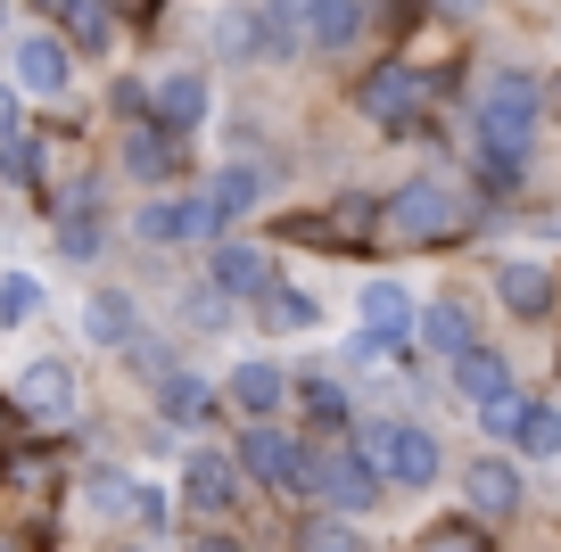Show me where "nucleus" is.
<instances>
[{"label":"nucleus","instance_id":"1","mask_svg":"<svg viewBox=\"0 0 561 552\" xmlns=\"http://www.w3.org/2000/svg\"><path fill=\"white\" fill-rule=\"evenodd\" d=\"M479 215H488V198H479L471 182H455V173H413V182H397V191L380 198V248H446V240H462V231H479Z\"/></svg>","mask_w":561,"mask_h":552},{"label":"nucleus","instance_id":"2","mask_svg":"<svg viewBox=\"0 0 561 552\" xmlns=\"http://www.w3.org/2000/svg\"><path fill=\"white\" fill-rule=\"evenodd\" d=\"M537 124H545V74H528V67H495L488 83L471 91V133L488 140V149L528 157Z\"/></svg>","mask_w":561,"mask_h":552},{"label":"nucleus","instance_id":"3","mask_svg":"<svg viewBox=\"0 0 561 552\" xmlns=\"http://www.w3.org/2000/svg\"><path fill=\"white\" fill-rule=\"evenodd\" d=\"M306 486H314V503H331V511H347V519L380 511V495H388L380 462H371L355 437H322V446H306Z\"/></svg>","mask_w":561,"mask_h":552},{"label":"nucleus","instance_id":"4","mask_svg":"<svg viewBox=\"0 0 561 552\" xmlns=\"http://www.w3.org/2000/svg\"><path fill=\"white\" fill-rule=\"evenodd\" d=\"M355 107H364L380 133H430V107H438V74H421L413 58H380V67L355 83Z\"/></svg>","mask_w":561,"mask_h":552},{"label":"nucleus","instance_id":"5","mask_svg":"<svg viewBox=\"0 0 561 552\" xmlns=\"http://www.w3.org/2000/svg\"><path fill=\"white\" fill-rule=\"evenodd\" d=\"M347 437L380 462L388 486H438V470H446V446L421 429V421H355Z\"/></svg>","mask_w":561,"mask_h":552},{"label":"nucleus","instance_id":"6","mask_svg":"<svg viewBox=\"0 0 561 552\" xmlns=\"http://www.w3.org/2000/svg\"><path fill=\"white\" fill-rule=\"evenodd\" d=\"M240 479L273 486V495H314L306 486V437L298 429H280V421H240Z\"/></svg>","mask_w":561,"mask_h":552},{"label":"nucleus","instance_id":"7","mask_svg":"<svg viewBox=\"0 0 561 552\" xmlns=\"http://www.w3.org/2000/svg\"><path fill=\"white\" fill-rule=\"evenodd\" d=\"M133 240L140 248H198L224 240V215L207 207V191H158L149 207H133Z\"/></svg>","mask_w":561,"mask_h":552},{"label":"nucleus","instance_id":"8","mask_svg":"<svg viewBox=\"0 0 561 552\" xmlns=\"http://www.w3.org/2000/svg\"><path fill=\"white\" fill-rule=\"evenodd\" d=\"M280 240L298 248H380V198H331L314 215H280Z\"/></svg>","mask_w":561,"mask_h":552},{"label":"nucleus","instance_id":"9","mask_svg":"<svg viewBox=\"0 0 561 552\" xmlns=\"http://www.w3.org/2000/svg\"><path fill=\"white\" fill-rule=\"evenodd\" d=\"M9 404H18V421H34V429H58V421H75V404H83V380H75V363L42 355V363L18 371Z\"/></svg>","mask_w":561,"mask_h":552},{"label":"nucleus","instance_id":"10","mask_svg":"<svg viewBox=\"0 0 561 552\" xmlns=\"http://www.w3.org/2000/svg\"><path fill=\"white\" fill-rule=\"evenodd\" d=\"M116 165L133 173L140 191H165V182H182V165H191V133H174V124H158V116H140L133 133H124Z\"/></svg>","mask_w":561,"mask_h":552},{"label":"nucleus","instance_id":"11","mask_svg":"<svg viewBox=\"0 0 561 552\" xmlns=\"http://www.w3.org/2000/svg\"><path fill=\"white\" fill-rule=\"evenodd\" d=\"M240 453H224V446H191L182 453V511H198V519H231V503H240Z\"/></svg>","mask_w":561,"mask_h":552},{"label":"nucleus","instance_id":"12","mask_svg":"<svg viewBox=\"0 0 561 552\" xmlns=\"http://www.w3.org/2000/svg\"><path fill=\"white\" fill-rule=\"evenodd\" d=\"M280 404H289V371H280L273 355H248L224 371V413L240 421H280Z\"/></svg>","mask_w":561,"mask_h":552},{"label":"nucleus","instance_id":"13","mask_svg":"<svg viewBox=\"0 0 561 552\" xmlns=\"http://www.w3.org/2000/svg\"><path fill=\"white\" fill-rule=\"evenodd\" d=\"M462 503H471V511L488 519V528H495V519H512V511H520V503H528L520 453H479V462L462 470Z\"/></svg>","mask_w":561,"mask_h":552},{"label":"nucleus","instance_id":"14","mask_svg":"<svg viewBox=\"0 0 561 552\" xmlns=\"http://www.w3.org/2000/svg\"><path fill=\"white\" fill-rule=\"evenodd\" d=\"M207 280L231 297V306H256L264 289H273V248H256V240H215V256H207Z\"/></svg>","mask_w":561,"mask_h":552},{"label":"nucleus","instance_id":"15","mask_svg":"<svg viewBox=\"0 0 561 552\" xmlns=\"http://www.w3.org/2000/svg\"><path fill=\"white\" fill-rule=\"evenodd\" d=\"M149 116L174 124V133H198V124L215 116V83L198 67H165L158 83H149Z\"/></svg>","mask_w":561,"mask_h":552},{"label":"nucleus","instance_id":"16","mask_svg":"<svg viewBox=\"0 0 561 552\" xmlns=\"http://www.w3.org/2000/svg\"><path fill=\"white\" fill-rule=\"evenodd\" d=\"M67 83H75V42L67 34H18V91L58 100Z\"/></svg>","mask_w":561,"mask_h":552},{"label":"nucleus","instance_id":"17","mask_svg":"<svg viewBox=\"0 0 561 552\" xmlns=\"http://www.w3.org/2000/svg\"><path fill=\"white\" fill-rule=\"evenodd\" d=\"M413 346H421V355H438V363H455L462 346H479V313H471V297H455V289H446L438 306H421Z\"/></svg>","mask_w":561,"mask_h":552},{"label":"nucleus","instance_id":"18","mask_svg":"<svg viewBox=\"0 0 561 552\" xmlns=\"http://www.w3.org/2000/svg\"><path fill=\"white\" fill-rule=\"evenodd\" d=\"M495 306H504L512 322H545V313H553V273H545L537 256H504L495 264Z\"/></svg>","mask_w":561,"mask_h":552},{"label":"nucleus","instance_id":"19","mask_svg":"<svg viewBox=\"0 0 561 552\" xmlns=\"http://www.w3.org/2000/svg\"><path fill=\"white\" fill-rule=\"evenodd\" d=\"M371 34V0H306V50L339 58Z\"/></svg>","mask_w":561,"mask_h":552},{"label":"nucleus","instance_id":"20","mask_svg":"<svg viewBox=\"0 0 561 552\" xmlns=\"http://www.w3.org/2000/svg\"><path fill=\"white\" fill-rule=\"evenodd\" d=\"M224 413V388L198 380V371H165L158 380V421L165 429H207V421Z\"/></svg>","mask_w":561,"mask_h":552},{"label":"nucleus","instance_id":"21","mask_svg":"<svg viewBox=\"0 0 561 552\" xmlns=\"http://www.w3.org/2000/svg\"><path fill=\"white\" fill-rule=\"evenodd\" d=\"M289 396L306 404L314 437H347V429H355V396H347V380H331V371H298V380H289Z\"/></svg>","mask_w":561,"mask_h":552},{"label":"nucleus","instance_id":"22","mask_svg":"<svg viewBox=\"0 0 561 552\" xmlns=\"http://www.w3.org/2000/svg\"><path fill=\"white\" fill-rule=\"evenodd\" d=\"M83 338L107 346V355H124V346L140 338V306H133L124 289H91V297H83Z\"/></svg>","mask_w":561,"mask_h":552},{"label":"nucleus","instance_id":"23","mask_svg":"<svg viewBox=\"0 0 561 552\" xmlns=\"http://www.w3.org/2000/svg\"><path fill=\"white\" fill-rule=\"evenodd\" d=\"M446 388H455L462 404L495 396V388H512V355H504V346H488V338H479V346H462V355L446 363Z\"/></svg>","mask_w":561,"mask_h":552},{"label":"nucleus","instance_id":"24","mask_svg":"<svg viewBox=\"0 0 561 552\" xmlns=\"http://www.w3.org/2000/svg\"><path fill=\"white\" fill-rule=\"evenodd\" d=\"M198 191H207V207L224 215V231L240 223L248 207H264V165H248V157H231V165H215L207 182H198Z\"/></svg>","mask_w":561,"mask_h":552},{"label":"nucleus","instance_id":"25","mask_svg":"<svg viewBox=\"0 0 561 552\" xmlns=\"http://www.w3.org/2000/svg\"><path fill=\"white\" fill-rule=\"evenodd\" d=\"M355 313H364V330H380L388 346H413V322H421V313H413V297H404V289H397L388 273H380V280H364Z\"/></svg>","mask_w":561,"mask_h":552},{"label":"nucleus","instance_id":"26","mask_svg":"<svg viewBox=\"0 0 561 552\" xmlns=\"http://www.w3.org/2000/svg\"><path fill=\"white\" fill-rule=\"evenodd\" d=\"M0 182H18V191H50V157H42V133H0Z\"/></svg>","mask_w":561,"mask_h":552},{"label":"nucleus","instance_id":"27","mask_svg":"<svg viewBox=\"0 0 561 552\" xmlns=\"http://www.w3.org/2000/svg\"><path fill=\"white\" fill-rule=\"evenodd\" d=\"M512 453H520V462H561V404L528 396L520 429H512Z\"/></svg>","mask_w":561,"mask_h":552},{"label":"nucleus","instance_id":"28","mask_svg":"<svg viewBox=\"0 0 561 552\" xmlns=\"http://www.w3.org/2000/svg\"><path fill=\"white\" fill-rule=\"evenodd\" d=\"M256 313H264V330H314L322 322V297L298 289V280H273V289L256 297Z\"/></svg>","mask_w":561,"mask_h":552},{"label":"nucleus","instance_id":"29","mask_svg":"<svg viewBox=\"0 0 561 552\" xmlns=\"http://www.w3.org/2000/svg\"><path fill=\"white\" fill-rule=\"evenodd\" d=\"M58 34H67L75 50H91V58L116 50V0H75L67 18H58Z\"/></svg>","mask_w":561,"mask_h":552},{"label":"nucleus","instance_id":"30","mask_svg":"<svg viewBox=\"0 0 561 552\" xmlns=\"http://www.w3.org/2000/svg\"><path fill=\"white\" fill-rule=\"evenodd\" d=\"M413 552H495V536H488L479 511H455V519H430V528L413 536Z\"/></svg>","mask_w":561,"mask_h":552},{"label":"nucleus","instance_id":"31","mask_svg":"<svg viewBox=\"0 0 561 552\" xmlns=\"http://www.w3.org/2000/svg\"><path fill=\"white\" fill-rule=\"evenodd\" d=\"M298 552H364V536H355V519H347V511L314 503V511L298 519Z\"/></svg>","mask_w":561,"mask_h":552},{"label":"nucleus","instance_id":"32","mask_svg":"<svg viewBox=\"0 0 561 552\" xmlns=\"http://www.w3.org/2000/svg\"><path fill=\"white\" fill-rule=\"evenodd\" d=\"M520 413H528V388L512 380V388H495V396H479L471 404V421H479V437L488 446H512V429H520Z\"/></svg>","mask_w":561,"mask_h":552},{"label":"nucleus","instance_id":"33","mask_svg":"<svg viewBox=\"0 0 561 552\" xmlns=\"http://www.w3.org/2000/svg\"><path fill=\"white\" fill-rule=\"evenodd\" d=\"M520 182H528V157L488 149V140H479V173H471V191H479V198H512Z\"/></svg>","mask_w":561,"mask_h":552},{"label":"nucleus","instance_id":"34","mask_svg":"<svg viewBox=\"0 0 561 552\" xmlns=\"http://www.w3.org/2000/svg\"><path fill=\"white\" fill-rule=\"evenodd\" d=\"M83 503H91V511H100V519H133L140 486L124 479V470H91V479H83Z\"/></svg>","mask_w":561,"mask_h":552},{"label":"nucleus","instance_id":"35","mask_svg":"<svg viewBox=\"0 0 561 552\" xmlns=\"http://www.w3.org/2000/svg\"><path fill=\"white\" fill-rule=\"evenodd\" d=\"M174 313H182L191 330H224V322H231L240 306H231V297L215 289V280H198V289H182V306H174Z\"/></svg>","mask_w":561,"mask_h":552},{"label":"nucleus","instance_id":"36","mask_svg":"<svg viewBox=\"0 0 561 552\" xmlns=\"http://www.w3.org/2000/svg\"><path fill=\"white\" fill-rule=\"evenodd\" d=\"M124 363H133V371H140V380H149V388H158V380H165V371H182V355H174V338H158V330H140V338H133V346H124Z\"/></svg>","mask_w":561,"mask_h":552},{"label":"nucleus","instance_id":"37","mask_svg":"<svg viewBox=\"0 0 561 552\" xmlns=\"http://www.w3.org/2000/svg\"><path fill=\"white\" fill-rule=\"evenodd\" d=\"M42 313V280L34 273H0V330H18Z\"/></svg>","mask_w":561,"mask_h":552},{"label":"nucleus","instance_id":"38","mask_svg":"<svg viewBox=\"0 0 561 552\" xmlns=\"http://www.w3.org/2000/svg\"><path fill=\"white\" fill-rule=\"evenodd\" d=\"M421 18H430V0H371V25H380V34H413Z\"/></svg>","mask_w":561,"mask_h":552},{"label":"nucleus","instance_id":"39","mask_svg":"<svg viewBox=\"0 0 561 552\" xmlns=\"http://www.w3.org/2000/svg\"><path fill=\"white\" fill-rule=\"evenodd\" d=\"M107 107H116L124 124H140V116H149V83H140V74H124V83L107 91Z\"/></svg>","mask_w":561,"mask_h":552},{"label":"nucleus","instance_id":"40","mask_svg":"<svg viewBox=\"0 0 561 552\" xmlns=\"http://www.w3.org/2000/svg\"><path fill=\"white\" fill-rule=\"evenodd\" d=\"M133 519H140V528H165V495H158V486H140V503H133Z\"/></svg>","mask_w":561,"mask_h":552},{"label":"nucleus","instance_id":"41","mask_svg":"<svg viewBox=\"0 0 561 552\" xmlns=\"http://www.w3.org/2000/svg\"><path fill=\"white\" fill-rule=\"evenodd\" d=\"M479 9H488V0H430V18H455V25L479 18Z\"/></svg>","mask_w":561,"mask_h":552},{"label":"nucleus","instance_id":"42","mask_svg":"<svg viewBox=\"0 0 561 552\" xmlns=\"http://www.w3.org/2000/svg\"><path fill=\"white\" fill-rule=\"evenodd\" d=\"M0 133H18V91L0 83Z\"/></svg>","mask_w":561,"mask_h":552},{"label":"nucleus","instance_id":"43","mask_svg":"<svg viewBox=\"0 0 561 552\" xmlns=\"http://www.w3.org/2000/svg\"><path fill=\"white\" fill-rule=\"evenodd\" d=\"M191 552H240V544H231V536H198Z\"/></svg>","mask_w":561,"mask_h":552},{"label":"nucleus","instance_id":"44","mask_svg":"<svg viewBox=\"0 0 561 552\" xmlns=\"http://www.w3.org/2000/svg\"><path fill=\"white\" fill-rule=\"evenodd\" d=\"M545 116H561V74H553V83H545Z\"/></svg>","mask_w":561,"mask_h":552},{"label":"nucleus","instance_id":"45","mask_svg":"<svg viewBox=\"0 0 561 552\" xmlns=\"http://www.w3.org/2000/svg\"><path fill=\"white\" fill-rule=\"evenodd\" d=\"M34 9H42V18H67V9H75V0H34Z\"/></svg>","mask_w":561,"mask_h":552},{"label":"nucleus","instance_id":"46","mask_svg":"<svg viewBox=\"0 0 561 552\" xmlns=\"http://www.w3.org/2000/svg\"><path fill=\"white\" fill-rule=\"evenodd\" d=\"M0 25H9V0H0Z\"/></svg>","mask_w":561,"mask_h":552},{"label":"nucleus","instance_id":"47","mask_svg":"<svg viewBox=\"0 0 561 552\" xmlns=\"http://www.w3.org/2000/svg\"><path fill=\"white\" fill-rule=\"evenodd\" d=\"M0 552H18V544H9V536H0Z\"/></svg>","mask_w":561,"mask_h":552}]
</instances>
